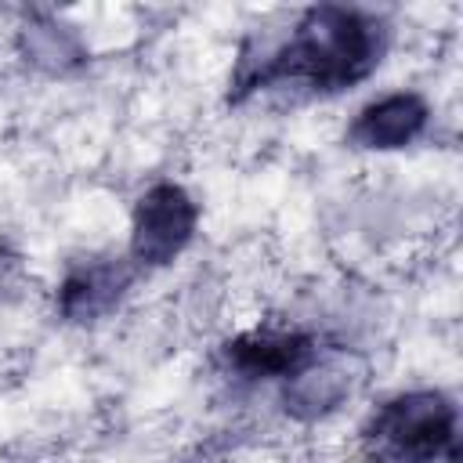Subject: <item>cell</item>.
<instances>
[{
	"label": "cell",
	"instance_id": "obj_1",
	"mask_svg": "<svg viewBox=\"0 0 463 463\" xmlns=\"http://www.w3.org/2000/svg\"><path fill=\"white\" fill-rule=\"evenodd\" d=\"M391 29L380 14L347 4L307 7L286 40L239 58L228 83V105L246 101L275 83H304L311 94H340L358 87L383 61Z\"/></svg>",
	"mask_w": 463,
	"mask_h": 463
},
{
	"label": "cell",
	"instance_id": "obj_2",
	"mask_svg": "<svg viewBox=\"0 0 463 463\" xmlns=\"http://www.w3.org/2000/svg\"><path fill=\"white\" fill-rule=\"evenodd\" d=\"M358 441L369 463H459V409L434 387L398 391L365 416Z\"/></svg>",
	"mask_w": 463,
	"mask_h": 463
},
{
	"label": "cell",
	"instance_id": "obj_3",
	"mask_svg": "<svg viewBox=\"0 0 463 463\" xmlns=\"http://www.w3.org/2000/svg\"><path fill=\"white\" fill-rule=\"evenodd\" d=\"M199 228V203L177 181H156L141 192L130 213V264L166 268L174 264Z\"/></svg>",
	"mask_w": 463,
	"mask_h": 463
},
{
	"label": "cell",
	"instance_id": "obj_4",
	"mask_svg": "<svg viewBox=\"0 0 463 463\" xmlns=\"http://www.w3.org/2000/svg\"><path fill=\"white\" fill-rule=\"evenodd\" d=\"M322 358L318 340L304 329H275V326H257L246 329L221 347V362L228 373L239 380H293L307 365Z\"/></svg>",
	"mask_w": 463,
	"mask_h": 463
},
{
	"label": "cell",
	"instance_id": "obj_5",
	"mask_svg": "<svg viewBox=\"0 0 463 463\" xmlns=\"http://www.w3.org/2000/svg\"><path fill=\"white\" fill-rule=\"evenodd\" d=\"M134 282V264L130 257H87L69 264V271L58 282L54 304L58 315L72 326H90L101 322L105 315H112L119 307V300L127 297Z\"/></svg>",
	"mask_w": 463,
	"mask_h": 463
},
{
	"label": "cell",
	"instance_id": "obj_6",
	"mask_svg": "<svg viewBox=\"0 0 463 463\" xmlns=\"http://www.w3.org/2000/svg\"><path fill=\"white\" fill-rule=\"evenodd\" d=\"M430 123V105L416 90H391L358 109L347 127V141L365 152H394L412 145Z\"/></svg>",
	"mask_w": 463,
	"mask_h": 463
},
{
	"label": "cell",
	"instance_id": "obj_7",
	"mask_svg": "<svg viewBox=\"0 0 463 463\" xmlns=\"http://www.w3.org/2000/svg\"><path fill=\"white\" fill-rule=\"evenodd\" d=\"M351 391V376L344 373V365H333V362H315L307 365L300 376L286 380V391H282V402H286V412L297 416V420H318L326 416L329 409H336Z\"/></svg>",
	"mask_w": 463,
	"mask_h": 463
},
{
	"label": "cell",
	"instance_id": "obj_8",
	"mask_svg": "<svg viewBox=\"0 0 463 463\" xmlns=\"http://www.w3.org/2000/svg\"><path fill=\"white\" fill-rule=\"evenodd\" d=\"M22 54L47 72H65L83 61V47L76 43V36L54 22H29L22 29Z\"/></svg>",
	"mask_w": 463,
	"mask_h": 463
}]
</instances>
